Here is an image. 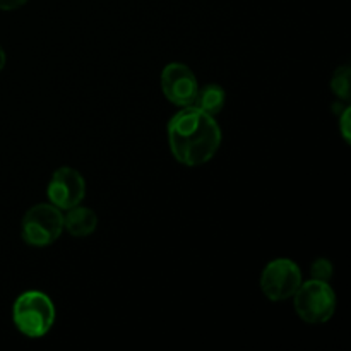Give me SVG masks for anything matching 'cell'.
Masks as SVG:
<instances>
[{
  "label": "cell",
  "instance_id": "1",
  "mask_svg": "<svg viewBox=\"0 0 351 351\" xmlns=\"http://www.w3.org/2000/svg\"><path fill=\"white\" fill-rule=\"evenodd\" d=\"M168 146L178 163L201 167L215 158L221 146V129L215 117L195 106H182L168 122Z\"/></svg>",
  "mask_w": 351,
  "mask_h": 351
},
{
  "label": "cell",
  "instance_id": "2",
  "mask_svg": "<svg viewBox=\"0 0 351 351\" xmlns=\"http://www.w3.org/2000/svg\"><path fill=\"white\" fill-rule=\"evenodd\" d=\"M55 315L53 302L43 291H24L12 305L14 326L26 338H43L53 328Z\"/></svg>",
  "mask_w": 351,
  "mask_h": 351
},
{
  "label": "cell",
  "instance_id": "3",
  "mask_svg": "<svg viewBox=\"0 0 351 351\" xmlns=\"http://www.w3.org/2000/svg\"><path fill=\"white\" fill-rule=\"evenodd\" d=\"M293 307L298 317L307 324H326L336 312V293L328 281H302L295 291Z\"/></svg>",
  "mask_w": 351,
  "mask_h": 351
},
{
  "label": "cell",
  "instance_id": "4",
  "mask_svg": "<svg viewBox=\"0 0 351 351\" xmlns=\"http://www.w3.org/2000/svg\"><path fill=\"white\" fill-rule=\"evenodd\" d=\"M64 232V215L53 204H36L24 215L21 223L23 240L31 247H48Z\"/></svg>",
  "mask_w": 351,
  "mask_h": 351
},
{
  "label": "cell",
  "instance_id": "5",
  "mask_svg": "<svg viewBox=\"0 0 351 351\" xmlns=\"http://www.w3.org/2000/svg\"><path fill=\"white\" fill-rule=\"evenodd\" d=\"M302 271L291 259H274L261 274V290L271 302L288 300L302 285Z\"/></svg>",
  "mask_w": 351,
  "mask_h": 351
},
{
  "label": "cell",
  "instance_id": "6",
  "mask_svg": "<svg viewBox=\"0 0 351 351\" xmlns=\"http://www.w3.org/2000/svg\"><path fill=\"white\" fill-rule=\"evenodd\" d=\"M47 195L50 204L57 206L58 209H71L81 204L86 197V182L84 177L75 168L62 167L55 170L48 182Z\"/></svg>",
  "mask_w": 351,
  "mask_h": 351
},
{
  "label": "cell",
  "instance_id": "7",
  "mask_svg": "<svg viewBox=\"0 0 351 351\" xmlns=\"http://www.w3.org/2000/svg\"><path fill=\"white\" fill-rule=\"evenodd\" d=\"M161 89L168 101L177 106H191L197 95V79L194 72L180 62H171L161 72Z\"/></svg>",
  "mask_w": 351,
  "mask_h": 351
},
{
  "label": "cell",
  "instance_id": "8",
  "mask_svg": "<svg viewBox=\"0 0 351 351\" xmlns=\"http://www.w3.org/2000/svg\"><path fill=\"white\" fill-rule=\"evenodd\" d=\"M96 226H98V216L93 209L84 208V206H74L67 209V215L64 216V230L77 239L95 233Z\"/></svg>",
  "mask_w": 351,
  "mask_h": 351
},
{
  "label": "cell",
  "instance_id": "9",
  "mask_svg": "<svg viewBox=\"0 0 351 351\" xmlns=\"http://www.w3.org/2000/svg\"><path fill=\"white\" fill-rule=\"evenodd\" d=\"M226 103V93L219 84H206L204 88L197 89L192 106L202 110L208 115H218Z\"/></svg>",
  "mask_w": 351,
  "mask_h": 351
},
{
  "label": "cell",
  "instance_id": "10",
  "mask_svg": "<svg viewBox=\"0 0 351 351\" xmlns=\"http://www.w3.org/2000/svg\"><path fill=\"white\" fill-rule=\"evenodd\" d=\"M350 77L351 71L348 65H341V67L336 69L331 77L332 93L343 101H350Z\"/></svg>",
  "mask_w": 351,
  "mask_h": 351
},
{
  "label": "cell",
  "instance_id": "11",
  "mask_svg": "<svg viewBox=\"0 0 351 351\" xmlns=\"http://www.w3.org/2000/svg\"><path fill=\"white\" fill-rule=\"evenodd\" d=\"M312 280H319V281H329L332 276V264L329 259H321L314 261L312 263Z\"/></svg>",
  "mask_w": 351,
  "mask_h": 351
},
{
  "label": "cell",
  "instance_id": "12",
  "mask_svg": "<svg viewBox=\"0 0 351 351\" xmlns=\"http://www.w3.org/2000/svg\"><path fill=\"white\" fill-rule=\"evenodd\" d=\"M350 108L346 106L341 113H339V129H341V136L343 139L346 141V144H350Z\"/></svg>",
  "mask_w": 351,
  "mask_h": 351
},
{
  "label": "cell",
  "instance_id": "13",
  "mask_svg": "<svg viewBox=\"0 0 351 351\" xmlns=\"http://www.w3.org/2000/svg\"><path fill=\"white\" fill-rule=\"evenodd\" d=\"M26 3L27 0H0V10H16Z\"/></svg>",
  "mask_w": 351,
  "mask_h": 351
},
{
  "label": "cell",
  "instance_id": "14",
  "mask_svg": "<svg viewBox=\"0 0 351 351\" xmlns=\"http://www.w3.org/2000/svg\"><path fill=\"white\" fill-rule=\"evenodd\" d=\"M5 62H7V57H5V51H3V48L0 47V71H2L3 67H5Z\"/></svg>",
  "mask_w": 351,
  "mask_h": 351
}]
</instances>
